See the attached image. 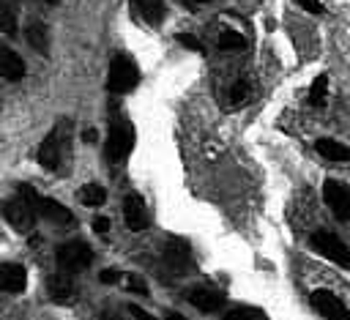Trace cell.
<instances>
[{"instance_id": "18", "label": "cell", "mask_w": 350, "mask_h": 320, "mask_svg": "<svg viewBox=\"0 0 350 320\" xmlns=\"http://www.w3.org/2000/svg\"><path fill=\"white\" fill-rule=\"evenodd\" d=\"M25 36H27V41H30L33 49H38V52H46L49 49V36H46V27L41 22H30L27 30H25Z\"/></svg>"}, {"instance_id": "5", "label": "cell", "mask_w": 350, "mask_h": 320, "mask_svg": "<svg viewBox=\"0 0 350 320\" xmlns=\"http://www.w3.org/2000/svg\"><path fill=\"white\" fill-rule=\"evenodd\" d=\"M38 161H41V167H46L52 172L63 170V161H66V129L63 126H55L46 134V139L38 148Z\"/></svg>"}, {"instance_id": "35", "label": "cell", "mask_w": 350, "mask_h": 320, "mask_svg": "<svg viewBox=\"0 0 350 320\" xmlns=\"http://www.w3.org/2000/svg\"><path fill=\"white\" fill-rule=\"evenodd\" d=\"M46 3H49V5H55V3H60V0H46Z\"/></svg>"}, {"instance_id": "17", "label": "cell", "mask_w": 350, "mask_h": 320, "mask_svg": "<svg viewBox=\"0 0 350 320\" xmlns=\"http://www.w3.org/2000/svg\"><path fill=\"white\" fill-rule=\"evenodd\" d=\"M131 5L148 25H159L164 19V0H131Z\"/></svg>"}, {"instance_id": "27", "label": "cell", "mask_w": 350, "mask_h": 320, "mask_svg": "<svg viewBox=\"0 0 350 320\" xmlns=\"http://www.w3.org/2000/svg\"><path fill=\"white\" fill-rule=\"evenodd\" d=\"M118 279H120V271H118V268H104V271L98 274V282H101V284H115Z\"/></svg>"}, {"instance_id": "7", "label": "cell", "mask_w": 350, "mask_h": 320, "mask_svg": "<svg viewBox=\"0 0 350 320\" xmlns=\"http://www.w3.org/2000/svg\"><path fill=\"white\" fill-rule=\"evenodd\" d=\"M323 197L325 205L334 211V216L339 222H350V189L342 186L339 181H325L323 183Z\"/></svg>"}, {"instance_id": "29", "label": "cell", "mask_w": 350, "mask_h": 320, "mask_svg": "<svg viewBox=\"0 0 350 320\" xmlns=\"http://www.w3.org/2000/svg\"><path fill=\"white\" fill-rule=\"evenodd\" d=\"M129 315L134 317V320H156L153 315H148L142 306H137V304H129Z\"/></svg>"}, {"instance_id": "12", "label": "cell", "mask_w": 350, "mask_h": 320, "mask_svg": "<svg viewBox=\"0 0 350 320\" xmlns=\"http://www.w3.org/2000/svg\"><path fill=\"white\" fill-rule=\"evenodd\" d=\"M38 216H44L46 222H52V224H57V227H74V224H77L74 213H71L66 205H60L57 200H52V197H41V202H38Z\"/></svg>"}, {"instance_id": "22", "label": "cell", "mask_w": 350, "mask_h": 320, "mask_svg": "<svg viewBox=\"0 0 350 320\" xmlns=\"http://www.w3.org/2000/svg\"><path fill=\"white\" fill-rule=\"evenodd\" d=\"M246 46V41H243V36H238V33H232V30H221V36H219V49H243Z\"/></svg>"}, {"instance_id": "15", "label": "cell", "mask_w": 350, "mask_h": 320, "mask_svg": "<svg viewBox=\"0 0 350 320\" xmlns=\"http://www.w3.org/2000/svg\"><path fill=\"white\" fill-rule=\"evenodd\" d=\"M314 150H317L325 161H347V159H350V148L342 145V142H336V139H331V137H320V139L314 142Z\"/></svg>"}, {"instance_id": "23", "label": "cell", "mask_w": 350, "mask_h": 320, "mask_svg": "<svg viewBox=\"0 0 350 320\" xmlns=\"http://www.w3.org/2000/svg\"><path fill=\"white\" fill-rule=\"evenodd\" d=\"M0 22H3V33H5V36H14V33H16V19H14V11H11L8 3H3Z\"/></svg>"}, {"instance_id": "13", "label": "cell", "mask_w": 350, "mask_h": 320, "mask_svg": "<svg viewBox=\"0 0 350 320\" xmlns=\"http://www.w3.org/2000/svg\"><path fill=\"white\" fill-rule=\"evenodd\" d=\"M0 287L5 293H22L27 287V271H25V265H19V263H3Z\"/></svg>"}, {"instance_id": "26", "label": "cell", "mask_w": 350, "mask_h": 320, "mask_svg": "<svg viewBox=\"0 0 350 320\" xmlns=\"http://www.w3.org/2000/svg\"><path fill=\"white\" fill-rule=\"evenodd\" d=\"M126 287H129L131 293H137V295H150V293H148V287H145V282H142L139 276H129Z\"/></svg>"}, {"instance_id": "28", "label": "cell", "mask_w": 350, "mask_h": 320, "mask_svg": "<svg viewBox=\"0 0 350 320\" xmlns=\"http://www.w3.org/2000/svg\"><path fill=\"white\" fill-rule=\"evenodd\" d=\"M93 230H96V235H107L109 232V219L107 216H96L93 219Z\"/></svg>"}, {"instance_id": "33", "label": "cell", "mask_w": 350, "mask_h": 320, "mask_svg": "<svg viewBox=\"0 0 350 320\" xmlns=\"http://www.w3.org/2000/svg\"><path fill=\"white\" fill-rule=\"evenodd\" d=\"M101 320H120V317H118L115 312H104V315H101Z\"/></svg>"}, {"instance_id": "8", "label": "cell", "mask_w": 350, "mask_h": 320, "mask_svg": "<svg viewBox=\"0 0 350 320\" xmlns=\"http://www.w3.org/2000/svg\"><path fill=\"white\" fill-rule=\"evenodd\" d=\"M309 304L314 306V312L317 315H323L325 320H350V312H347V306L331 293V290H314L312 293V298H309Z\"/></svg>"}, {"instance_id": "14", "label": "cell", "mask_w": 350, "mask_h": 320, "mask_svg": "<svg viewBox=\"0 0 350 320\" xmlns=\"http://www.w3.org/2000/svg\"><path fill=\"white\" fill-rule=\"evenodd\" d=\"M189 301L200 312H216L224 306V293H219L216 287H194V290H189Z\"/></svg>"}, {"instance_id": "4", "label": "cell", "mask_w": 350, "mask_h": 320, "mask_svg": "<svg viewBox=\"0 0 350 320\" xmlns=\"http://www.w3.org/2000/svg\"><path fill=\"white\" fill-rule=\"evenodd\" d=\"M55 257H57V268H63L68 274H79L93 263V249L85 241H68V243L57 246Z\"/></svg>"}, {"instance_id": "6", "label": "cell", "mask_w": 350, "mask_h": 320, "mask_svg": "<svg viewBox=\"0 0 350 320\" xmlns=\"http://www.w3.org/2000/svg\"><path fill=\"white\" fill-rule=\"evenodd\" d=\"M312 249H314L320 257H325V260H331V263H336V265H342V268L350 265V249H347L334 232H325V230L314 232V235H312Z\"/></svg>"}, {"instance_id": "34", "label": "cell", "mask_w": 350, "mask_h": 320, "mask_svg": "<svg viewBox=\"0 0 350 320\" xmlns=\"http://www.w3.org/2000/svg\"><path fill=\"white\" fill-rule=\"evenodd\" d=\"M189 5H194V3H211V0H186Z\"/></svg>"}, {"instance_id": "1", "label": "cell", "mask_w": 350, "mask_h": 320, "mask_svg": "<svg viewBox=\"0 0 350 320\" xmlns=\"http://www.w3.org/2000/svg\"><path fill=\"white\" fill-rule=\"evenodd\" d=\"M38 202H41V194L33 186L22 183L16 194L5 202V222L19 232H30L38 222Z\"/></svg>"}, {"instance_id": "21", "label": "cell", "mask_w": 350, "mask_h": 320, "mask_svg": "<svg viewBox=\"0 0 350 320\" xmlns=\"http://www.w3.org/2000/svg\"><path fill=\"white\" fill-rule=\"evenodd\" d=\"M224 320H268V315L257 306H235L224 315Z\"/></svg>"}, {"instance_id": "32", "label": "cell", "mask_w": 350, "mask_h": 320, "mask_svg": "<svg viewBox=\"0 0 350 320\" xmlns=\"http://www.w3.org/2000/svg\"><path fill=\"white\" fill-rule=\"evenodd\" d=\"M167 320H186L180 312H167Z\"/></svg>"}, {"instance_id": "2", "label": "cell", "mask_w": 350, "mask_h": 320, "mask_svg": "<svg viewBox=\"0 0 350 320\" xmlns=\"http://www.w3.org/2000/svg\"><path fill=\"white\" fill-rule=\"evenodd\" d=\"M134 150V126L126 120V118H118L107 134V150L104 156L112 161V164H120L129 159V153Z\"/></svg>"}, {"instance_id": "24", "label": "cell", "mask_w": 350, "mask_h": 320, "mask_svg": "<svg viewBox=\"0 0 350 320\" xmlns=\"http://www.w3.org/2000/svg\"><path fill=\"white\" fill-rule=\"evenodd\" d=\"M249 93H252V90H249V82L241 79V82H235V85L230 88V101H232V104H241V101L249 98Z\"/></svg>"}, {"instance_id": "19", "label": "cell", "mask_w": 350, "mask_h": 320, "mask_svg": "<svg viewBox=\"0 0 350 320\" xmlns=\"http://www.w3.org/2000/svg\"><path fill=\"white\" fill-rule=\"evenodd\" d=\"M79 200L88 205V208H96L107 200V189L101 183H85V189H79Z\"/></svg>"}, {"instance_id": "3", "label": "cell", "mask_w": 350, "mask_h": 320, "mask_svg": "<svg viewBox=\"0 0 350 320\" xmlns=\"http://www.w3.org/2000/svg\"><path fill=\"white\" fill-rule=\"evenodd\" d=\"M139 82V68L129 55H115L109 63V74H107V85L112 93H129L131 88H137Z\"/></svg>"}, {"instance_id": "9", "label": "cell", "mask_w": 350, "mask_h": 320, "mask_svg": "<svg viewBox=\"0 0 350 320\" xmlns=\"http://www.w3.org/2000/svg\"><path fill=\"white\" fill-rule=\"evenodd\" d=\"M123 219H126V227L131 232H142L148 227V208L137 191H129L123 197Z\"/></svg>"}, {"instance_id": "31", "label": "cell", "mask_w": 350, "mask_h": 320, "mask_svg": "<svg viewBox=\"0 0 350 320\" xmlns=\"http://www.w3.org/2000/svg\"><path fill=\"white\" fill-rule=\"evenodd\" d=\"M82 139H85V142H96V139H98L96 129H88V131H82Z\"/></svg>"}, {"instance_id": "20", "label": "cell", "mask_w": 350, "mask_h": 320, "mask_svg": "<svg viewBox=\"0 0 350 320\" xmlns=\"http://www.w3.org/2000/svg\"><path fill=\"white\" fill-rule=\"evenodd\" d=\"M325 93H328V77L320 74V77H314V82L309 88V104L312 107H323L325 104Z\"/></svg>"}, {"instance_id": "30", "label": "cell", "mask_w": 350, "mask_h": 320, "mask_svg": "<svg viewBox=\"0 0 350 320\" xmlns=\"http://www.w3.org/2000/svg\"><path fill=\"white\" fill-rule=\"evenodd\" d=\"M301 5H304V11H309V14H320L323 11V3L320 0H298Z\"/></svg>"}, {"instance_id": "10", "label": "cell", "mask_w": 350, "mask_h": 320, "mask_svg": "<svg viewBox=\"0 0 350 320\" xmlns=\"http://www.w3.org/2000/svg\"><path fill=\"white\" fill-rule=\"evenodd\" d=\"M46 290H49V298H52L55 304H74V301H77L74 274H68V271H63V268H60L57 274L49 276Z\"/></svg>"}, {"instance_id": "16", "label": "cell", "mask_w": 350, "mask_h": 320, "mask_svg": "<svg viewBox=\"0 0 350 320\" xmlns=\"http://www.w3.org/2000/svg\"><path fill=\"white\" fill-rule=\"evenodd\" d=\"M0 68H3V77L8 82H16V79L25 77V60L14 49H8V46L0 52Z\"/></svg>"}, {"instance_id": "11", "label": "cell", "mask_w": 350, "mask_h": 320, "mask_svg": "<svg viewBox=\"0 0 350 320\" xmlns=\"http://www.w3.org/2000/svg\"><path fill=\"white\" fill-rule=\"evenodd\" d=\"M164 263L175 271V274H186L191 268V249L183 238H170L164 243Z\"/></svg>"}, {"instance_id": "25", "label": "cell", "mask_w": 350, "mask_h": 320, "mask_svg": "<svg viewBox=\"0 0 350 320\" xmlns=\"http://www.w3.org/2000/svg\"><path fill=\"white\" fill-rule=\"evenodd\" d=\"M178 41H180L186 49H191V52H205L202 44H200V38H194L191 33H178Z\"/></svg>"}]
</instances>
